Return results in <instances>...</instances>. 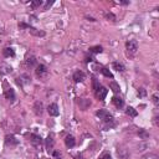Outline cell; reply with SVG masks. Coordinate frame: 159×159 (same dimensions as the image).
Segmentation results:
<instances>
[{"mask_svg":"<svg viewBox=\"0 0 159 159\" xmlns=\"http://www.w3.org/2000/svg\"><path fill=\"white\" fill-rule=\"evenodd\" d=\"M96 116L97 117H100L103 122H106V123H113V117L111 116V113L110 112H107L106 110H100V111H97L96 112Z\"/></svg>","mask_w":159,"mask_h":159,"instance_id":"cell-1","label":"cell"},{"mask_svg":"<svg viewBox=\"0 0 159 159\" xmlns=\"http://www.w3.org/2000/svg\"><path fill=\"white\" fill-rule=\"evenodd\" d=\"M126 49L129 54H136L138 50V41L137 40H128L126 42Z\"/></svg>","mask_w":159,"mask_h":159,"instance_id":"cell-2","label":"cell"},{"mask_svg":"<svg viewBox=\"0 0 159 159\" xmlns=\"http://www.w3.org/2000/svg\"><path fill=\"white\" fill-rule=\"evenodd\" d=\"M36 75L40 77V78H42V77H45L46 75H47V67L45 65H37L36 66Z\"/></svg>","mask_w":159,"mask_h":159,"instance_id":"cell-3","label":"cell"},{"mask_svg":"<svg viewBox=\"0 0 159 159\" xmlns=\"http://www.w3.org/2000/svg\"><path fill=\"white\" fill-rule=\"evenodd\" d=\"M47 112H49V114H50V116H52V117H56V116H59L60 111H59L57 104H56V103H51V104L49 106V107H47Z\"/></svg>","mask_w":159,"mask_h":159,"instance_id":"cell-4","label":"cell"},{"mask_svg":"<svg viewBox=\"0 0 159 159\" xmlns=\"http://www.w3.org/2000/svg\"><path fill=\"white\" fill-rule=\"evenodd\" d=\"M10 72H12V67L10 65H8L5 62L0 63V73H2V75H8Z\"/></svg>","mask_w":159,"mask_h":159,"instance_id":"cell-5","label":"cell"},{"mask_svg":"<svg viewBox=\"0 0 159 159\" xmlns=\"http://www.w3.org/2000/svg\"><path fill=\"white\" fill-rule=\"evenodd\" d=\"M107 92H108V90H107V88H104V87H100V88L96 91V97H97L98 100L103 101V100L106 98V96H107Z\"/></svg>","mask_w":159,"mask_h":159,"instance_id":"cell-6","label":"cell"},{"mask_svg":"<svg viewBox=\"0 0 159 159\" xmlns=\"http://www.w3.org/2000/svg\"><path fill=\"white\" fill-rule=\"evenodd\" d=\"M85 78H86V75L82 71H76L73 73V81L75 82H82V81H85Z\"/></svg>","mask_w":159,"mask_h":159,"instance_id":"cell-7","label":"cell"},{"mask_svg":"<svg viewBox=\"0 0 159 159\" xmlns=\"http://www.w3.org/2000/svg\"><path fill=\"white\" fill-rule=\"evenodd\" d=\"M30 142L35 145V147H40V145H41V143H42V139H41V137H40V136L31 134V136H30Z\"/></svg>","mask_w":159,"mask_h":159,"instance_id":"cell-8","label":"cell"},{"mask_svg":"<svg viewBox=\"0 0 159 159\" xmlns=\"http://www.w3.org/2000/svg\"><path fill=\"white\" fill-rule=\"evenodd\" d=\"M65 144L67 148H73L75 144H76V140H75V137L73 136H67L65 139Z\"/></svg>","mask_w":159,"mask_h":159,"instance_id":"cell-9","label":"cell"},{"mask_svg":"<svg viewBox=\"0 0 159 159\" xmlns=\"http://www.w3.org/2000/svg\"><path fill=\"white\" fill-rule=\"evenodd\" d=\"M4 96H5V98L9 100V101H14V100H15V92H14V90H12V88H8V90H5V92H4Z\"/></svg>","mask_w":159,"mask_h":159,"instance_id":"cell-10","label":"cell"},{"mask_svg":"<svg viewBox=\"0 0 159 159\" xmlns=\"http://www.w3.org/2000/svg\"><path fill=\"white\" fill-rule=\"evenodd\" d=\"M34 110H35V113H36L37 116H41L42 112H44V106H42V103L37 101V102L35 103V106H34Z\"/></svg>","mask_w":159,"mask_h":159,"instance_id":"cell-11","label":"cell"},{"mask_svg":"<svg viewBox=\"0 0 159 159\" xmlns=\"http://www.w3.org/2000/svg\"><path fill=\"white\" fill-rule=\"evenodd\" d=\"M112 103L116 106L117 108H122V107H123V104H124L123 100H122L121 97H117V96H114V97L112 98Z\"/></svg>","mask_w":159,"mask_h":159,"instance_id":"cell-12","label":"cell"},{"mask_svg":"<svg viewBox=\"0 0 159 159\" xmlns=\"http://www.w3.org/2000/svg\"><path fill=\"white\" fill-rule=\"evenodd\" d=\"M3 55L4 57H14L15 56V51L14 49H11V47H6L3 50Z\"/></svg>","mask_w":159,"mask_h":159,"instance_id":"cell-13","label":"cell"},{"mask_svg":"<svg viewBox=\"0 0 159 159\" xmlns=\"http://www.w3.org/2000/svg\"><path fill=\"white\" fill-rule=\"evenodd\" d=\"M5 143H6L8 145H9V144H10V145H16V144L19 143V140H18L14 136H6V137H5Z\"/></svg>","mask_w":159,"mask_h":159,"instance_id":"cell-14","label":"cell"},{"mask_svg":"<svg viewBox=\"0 0 159 159\" xmlns=\"http://www.w3.org/2000/svg\"><path fill=\"white\" fill-rule=\"evenodd\" d=\"M52 147H54V136L50 134L47 137V139H46V149L50 152L52 149Z\"/></svg>","mask_w":159,"mask_h":159,"instance_id":"cell-15","label":"cell"},{"mask_svg":"<svg viewBox=\"0 0 159 159\" xmlns=\"http://www.w3.org/2000/svg\"><path fill=\"white\" fill-rule=\"evenodd\" d=\"M117 154H118V157L119 158H122V159H127L128 158V152H127V149H123V148H118L117 149Z\"/></svg>","mask_w":159,"mask_h":159,"instance_id":"cell-16","label":"cell"},{"mask_svg":"<svg viewBox=\"0 0 159 159\" xmlns=\"http://www.w3.org/2000/svg\"><path fill=\"white\" fill-rule=\"evenodd\" d=\"M29 31H30V34L31 35H34V36H45V32L44 31H40V30H37V29H35V28H29Z\"/></svg>","mask_w":159,"mask_h":159,"instance_id":"cell-17","label":"cell"},{"mask_svg":"<svg viewBox=\"0 0 159 159\" xmlns=\"http://www.w3.org/2000/svg\"><path fill=\"white\" fill-rule=\"evenodd\" d=\"M112 66H113V69L116 71H118V72H123L124 71V66L122 63H119V62H113Z\"/></svg>","mask_w":159,"mask_h":159,"instance_id":"cell-18","label":"cell"},{"mask_svg":"<svg viewBox=\"0 0 159 159\" xmlns=\"http://www.w3.org/2000/svg\"><path fill=\"white\" fill-rule=\"evenodd\" d=\"M110 87H111V90L114 92V93H118V92L121 91V87H119V85H118L117 82H114V81H112V82L110 83Z\"/></svg>","mask_w":159,"mask_h":159,"instance_id":"cell-19","label":"cell"},{"mask_svg":"<svg viewBox=\"0 0 159 159\" xmlns=\"http://www.w3.org/2000/svg\"><path fill=\"white\" fill-rule=\"evenodd\" d=\"M102 51H103V49H102V46H100V45L90 47V52H92V54H101Z\"/></svg>","mask_w":159,"mask_h":159,"instance_id":"cell-20","label":"cell"},{"mask_svg":"<svg viewBox=\"0 0 159 159\" xmlns=\"http://www.w3.org/2000/svg\"><path fill=\"white\" fill-rule=\"evenodd\" d=\"M126 113H127L128 116H130V117H137V114H138V112H137L133 107H128L127 111H126Z\"/></svg>","mask_w":159,"mask_h":159,"instance_id":"cell-21","label":"cell"},{"mask_svg":"<svg viewBox=\"0 0 159 159\" xmlns=\"http://www.w3.org/2000/svg\"><path fill=\"white\" fill-rule=\"evenodd\" d=\"M101 72L106 76V77H110V78H113V75H112V72L108 70V69H106V67H102V70H101Z\"/></svg>","mask_w":159,"mask_h":159,"instance_id":"cell-22","label":"cell"},{"mask_svg":"<svg viewBox=\"0 0 159 159\" xmlns=\"http://www.w3.org/2000/svg\"><path fill=\"white\" fill-rule=\"evenodd\" d=\"M26 63H28L29 66H34V65H36V57H35V56H30V57H28V59H26Z\"/></svg>","mask_w":159,"mask_h":159,"instance_id":"cell-23","label":"cell"},{"mask_svg":"<svg viewBox=\"0 0 159 159\" xmlns=\"http://www.w3.org/2000/svg\"><path fill=\"white\" fill-rule=\"evenodd\" d=\"M138 134H139V137H142L143 139H147L148 137H149V134L145 132L144 129H139V132H138Z\"/></svg>","mask_w":159,"mask_h":159,"instance_id":"cell-24","label":"cell"},{"mask_svg":"<svg viewBox=\"0 0 159 159\" xmlns=\"http://www.w3.org/2000/svg\"><path fill=\"white\" fill-rule=\"evenodd\" d=\"M142 159H159L157 154H153V153H149V154H145Z\"/></svg>","mask_w":159,"mask_h":159,"instance_id":"cell-25","label":"cell"},{"mask_svg":"<svg viewBox=\"0 0 159 159\" xmlns=\"http://www.w3.org/2000/svg\"><path fill=\"white\" fill-rule=\"evenodd\" d=\"M106 16V19L107 20H111V21H116V16L112 14V12H107V14L104 15Z\"/></svg>","mask_w":159,"mask_h":159,"instance_id":"cell-26","label":"cell"},{"mask_svg":"<svg viewBox=\"0 0 159 159\" xmlns=\"http://www.w3.org/2000/svg\"><path fill=\"white\" fill-rule=\"evenodd\" d=\"M42 4H44V2H41V0H36V2H32L31 6L32 8H37V6H41Z\"/></svg>","mask_w":159,"mask_h":159,"instance_id":"cell-27","label":"cell"},{"mask_svg":"<svg viewBox=\"0 0 159 159\" xmlns=\"http://www.w3.org/2000/svg\"><path fill=\"white\" fill-rule=\"evenodd\" d=\"M145 95H147V92H145L144 88H139L138 90V96L139 97H145Z\"/></svg>","mask_w":159,"mask_h":159,"instance_id":"cell-28","label":"cell"},{"mask_svg":"<svg viewBox=\"0 0 159 159\" xmlns=\"http://www.w3.org/2000/svg\"><path fill=\"white\" fill-rule=\"evenodd\" d=\"M101 86H100V83H98V81L96 78H93V88H95V91H97L98 88H100Z\"/></svg>","mask_w":159,"mask_h":159,"instance_id":"cell-29","label":"cell"},{"mask_svg":"<svg viewBox=\"0 0 159 159\" xmlns=\"http://www.w3.org/2000/svg\"><path fill=\"white\" fill-rule=\"evenodd\" d=\"M100 159H112V157L110 153H104V154H102V157Z\"/></svg>","mask_w":159,"mask_h":159,"instance_id":"cell-30","label":"cell"},{"mask_svg":"<svg viewBox=\"0 0 159 159\" xmlns=\"http://www.w3.org/2000/svg\"><path fill=\"white\" fill-rule=\"evenodd\" d=\"M52 4H54V2H47V3L44 5V10H47V9H49V8H50Z\"/></svg>","mask_w":159,"mask_h":159,"instance_id":"cell-31","label":"cell"},{"mask_svg":"<svg viewBox=\"0 0 159 159\" xmlns=\"http://www.w3.org/2000/svg\"><path fill=\"white\" fill-rule=\"evenodd\" d=\"M152 100H153V103H154V104H158V102H159V100H158V96H157V95H153V97H152Z\"/></svg>","mask_w":159,"mask_h":159,"instance_id":"cell-32","label":"cell"},{"mask_svg":"<svg viewBox=\"0 0 159 159\" xmlns=\"http://www.w3.org/2000/svg\"><path fill=\"white\" fill-rule=\"evenodd\" d=\"M77 159H83V158H82V157H78V158H77Z\"/></svg>","mask_w":159,"mask_h":159,"instance_id":"cell-33","label":"cell"},{"mask_svg":"<svg viewBox=\"0 0 159 159\" xmlns=\"http://www.w3.org/2000/svg\"><path fill=\"white\" fill-rule=\"evenodd\" d=\"M56 159H61V158H60V157H59V158H56Z\"/></svg>","mask_w":159,"mask_h":159,"instance_id":"cell-34","label":"cell"},{"mask_svg":"<svg viewBox=\"0 0 159 159\" xmlns=\"http://www.w3.org/2000/svg\"><path fill=\"white\" fill-rule=\"evenodd\" d=\"M0 159H3V158H0Z\"/></svg>","mask_w":159,"mask_h":159,"instance_id":"cell-35","label":"cell"}]
</instances>
